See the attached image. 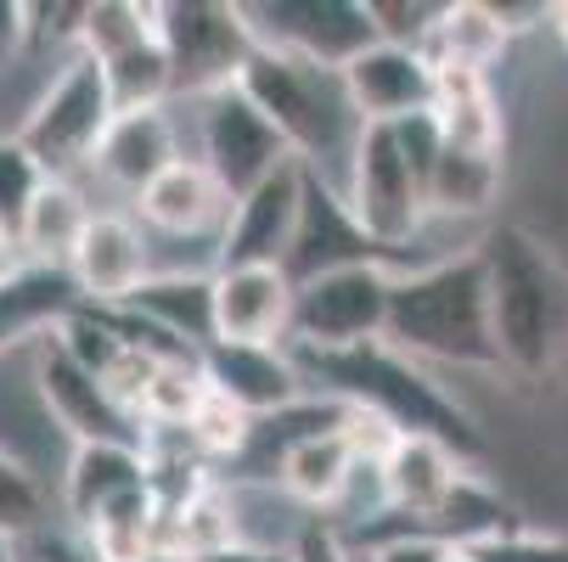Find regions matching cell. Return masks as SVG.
Masks as SVG:
<instances>
[{"mask_svg": "<svg viewBox=\"0 0 568 562\" xmlns=\"http://www.w3.org/2000/svg\"><path fill=\"white\" fill-rule=\"evenodd\" d=\"M254 422H260V417H248L231 394L209 388V394L197 399V411L186 417L181 433H186V445H192L197 456H209V461H242V456H248V445H254Z\"/></svg>", "mask_w": 568, "mask_h": 562, "instance_id": "cell-31", "label": "cell"}, {"mask_svg": "<svg viewBox=\"0 0 568 562\" xmlns=\"http://www.w3.org/2000/svg\"><path fill=\"white\" fill-rule=\"evenodd\" d=\"M298 214H304V164H287L282 175H271L265 186H254L248 197L231 203V225L220 236L214 270L287 265L293 236H298Z\"/></svg>", "mask_w": 568, "mask_h": 562, "instance_id": "cell-14", "label": "cell"}, {"mask_svg": "<svg viewBox=\"0 0 568 562\" xmlns=\"http://www.w3.org/2000/svg\"><path fill=\"white\" fill-rule=\"evenodd\" d=\"M473 562H568V540L562 534H540V529H513L467 551Z\"/></svg>", "mask_w": 568, "mask_h": 562, "instance_id": "cell-34", "label": "cell"}, {"mask_svg": "<svg viewBox=\"0 0 568 562\" xmlns=\"http://www.w3.org/2000/svg\"><path fill=\"white\" fill-rule=\"evenodd\" d=\"M428 113H434L445 146L478 152V157H501L507 113H501V96L490 85V73H462V68L434 73V108Z\"/></svg>", "mask_w": 568, "mask_h": 562, "instance_id": "cell-23", "label": "cell"}, {"mask_svg": "<svg viewBox=\"0 0 568 562\" xmlns=\"http://www.w3.org/2000/svg\"><path fill=\"white\" fill-rule=\"evenodd\" d=\"M209 394V371L203 355H158L146 399H141V428H186V417L197 411V399Z\"/></svg>", "mask_w": 568, "mask_h": 562, "instance_id": "cell-30", "label": "cell"}, {"mask_svg": "<svg viewBox=\"0 0 568 562\" xmlns=\"http://www.w3.org/2000/svg\"><path fill=\"white\" fill-rule=\"evenodd\" d=\"M51 175L40 170V157L18 141V135H0V219L18 231L23 208L34 203V192L45 186Z\"/></svg>", "mask_w": 568, "mask_h": 562, "instance_id": "cell-33", "label": "cell"}, {"mask_svg": "<svg viewBox=\"0 0 568 562\" xmlns=\"http://www.w3.org/2000/svg\"><path fill=\"white\" fill-rule=\"evenodd\" d=\"M45 518V490H40V478L12 456V450H0V534L7 540H23L34 534Z\"/></svg>", "mask_w": 568, "mask_h": 562, "instance_id": "cell-32", "label": "cell"}, {"mask_svg": "<svg viewBox=\"0 0 568 562\" xmlns=\"http://www.w3.org/2000/svg\"><path fill=\"white\" fill-rule=\"evenodd\" d=\"M197 562H293V551H260V545H225V551H209Z\"/></svg>", "mask_w": 568, "mask_h": 562, "instance_id": "cell-39", "label": "cell"}, {"mask_svg": "<svg viewBox=\"0 0 568 562\" xmlns=\"http://www.w3.org/2000/svg\"><path fill=\"white\" fill-rule=\"evenodd\" d=\"M293 562H361V556H355V545L344 540V529H338V523L310 518V523H304V534L293 540Z\"/></svg>", "mask_w": 568, "mask_h": 562, "instance_id": "cell-36", "label": "cell"}, {"mask_svg": "<svg viewBox=\"0 0 568 562\" xmlns=\"http://www.w3.org/2000/svg\"><path fill=\"white\" fill-rule=\"evenodd\" d=\"M34 45V18L23 0H0V73H7L23 51Z\"/></svg>", "mask_w": 568, "mask_h": 562, "instance_id": "cell-38", "label": "cell"}, {"mask_svg": "<svg viewBox=\"0 0 568 562\" xmlns=\"http://www.w3.org/2000/svg\"><path fill=\"white\" fill-rule=\"evenodd\" d=\"M91 562H158V495L141 490L85 523Z\"/></svg>", "mask_w": 568, "mask_h": 562, "instance_id": "cell-29", "label": "cell"}, {"mask_svg": "<svg viewBox=\"0 0 568 562\" xmlns=\"http://www.w3.org/2000/svg\"><path fill=\"white\" fill-rule=\"evenodd\" d=\"M304 366L310 394H333L344 406H361L372 417H383L394 433H423L450 445L462 461L484 456V439L473 428V417L462 411V399H450L417 360L394 355L388 344L372 349H349V355H293Z\"/></svg>", "mask_w": 568, "mask_h": 562, "instance_id": "cell-4", "label": "cell"}, {"mask_svg": "<svg viewBox=\"0 0 568 562\" xmlns=\"http://www.w3.org/2000/svg\"><path fill=\"white\" fill-rule=\"evenodd\" d=\"M293 304H298V282L282 265L214 270V344H225V349H287Z\"/></svg>", "mask_w": 568, "mask_h": 562, "instance_id": "cell-13", "label": "cell"}, {"mask_svg": "<svg viewBox=\"0 0 568 562\" xmlns=\"http://www.w3.org/2000/svg\"><path fill=\"white\" fill-rule=\"evenodd\" d=\"M34 382H40L51 422L73 445H146V428L108 394V382L79 366L51 333L34 344Z\"/></svg>", "mask_w": 568, "mask_h": 562, "instance_id": "cell-10", "label": "cell"}, {"mask_svg": "<svg viewBox=\"0 0 568 562\" xmlns=\"http://www.w3.org/2000/svg\"><path fill=\"white\" fill-rule=\"evenodd\" d=\"M18 265H23V254H18V231H12L7 219H0V276L18 270Z\"/></svg>", "mask_w": 568, "mask_h": 562, "instance_id": "cell-40", "label": "cell"}, {"mask_svg": "<svg viewBox=\"0 0 568 562\" xmlns=\"http://www.w3.org/2000/svg\"><path fill=\"white\" fill-rule=\"evenodd\" d=\"M344 203H349L355 225L383 248V259H394V248L423 236L428 197H423V181L412 170V157L399 152L394 124H366V135L355 146V164H349V181H344Z\"/></svg>", "mask_w": 568, "mask_h": 562, "instance_id": "cell-8", "label": "cell"}, {"mask_svg": "<svg viewBox=\"0 0 568 562\" xmlns=\"http://www.w3.org/2000/svg\"><path fill=\"white\" fill-rule=\"evenodd\" d=\"M405 360H439V366H473V371H507L490 327V276L484 254L462 248L423 270H394L388 298V338Z\"/></svg>", "mask_w": 568, "mask_h": 562, "instance_id": "cell-1", "label": "cell"}, {"mask_svg": "<svg viewBox=\"0 0 568 562\" xmlns=\"http://www.w3.org/2000/svg\"><path fill=\"white\" fill-rule=\"evenodd\" d=\"M388 298H394V270L383 259L372 265H344L298 287L293 304V355H349L372 349L388 338Z\"/></svg>", "mask_w": 568, "mask_h": 562, "instance_id": "cell-6", "label": "cell"}, {"mask_svg": "<svg viewBox=\"0 0 568 562\" xmlns=\"http://www.w3.org/2000/svg\"><path fill=\"white\" fill-rule=\"evenodd\" d=\"M29 18H34V40L40 45H85V18H91V7H29Z\"/></svg>", "mask_w": 568, "mask_h": 562, "instance_id": "cell-37", "label": "cell"}, {"mask_svg": "<svg viewBox=\"0 0 568 562\" xmlns=\"http://www.w3.org/2000/svg\"><path fill=\"white\" fill-rule=\"evenodd\" d=\"M551 34H557V45L568 51V0H562V7H551Z\"/></svg>", "mask_w": 568, "mask_h": 562, "instance_id": "cell-41", "label": "cell"}, {"mask_svg": "<svg viewBox=\"0 0 568 562\" xmlns=\"http://www.w3.org/2000/svg\"><path fill=\"white\" fill-rule=\"evenodd\" d=\"M68 276L79 287L85 309H124L158 270H152V236L141 231L135 214L119 208H97L79 248L68 259Z\"/></svg>", "mask_w": 568, "mask_h": 562, "instance_id": "cell-12", "label": "cell"}, {"mask_svg": "<svg viewBox=\"0 0 568 562\" xmlns=\"http://www.w3.org/2000/svg\"><path fill=\"white\" fill-rule=\"evenodd\" d=\"M152 490V456L146 445H73L62 472V507L85 529L97 512Z\"/></svg>", "mask_w": 568, "mask_h": 562, "instance_id": "cell-21", "label": "cell"}, {"mask_svg": "<svg viewBox=\"0 0 568 562\" xmlns=\"http://www.w3.org/2000/svg\"><path fill=\"white\" fill-rule=\"evenodd\" d=\"M501 197V157H478V152H456L445 146L439 170L428 181V219H450V225H473L496 208Z\"/></svg>", "mask_w": 568, "mask_h": 562, "instance_id": "cell-28", "label": "cell"}, {"mask_svg": "<svg viewBox=\"0 0 568 562\" xmlns=\"http://www.w3.org/2000/svg\"><path fill=\"white\" fill-rule=\"evenodd\" d=\"M79 309V287L68 270H51V265H18L0 276V349H12L23 338H45L51 327Z\"/></svg>", "mask_w": 568, "mask_h": 562, "instance_id": "cell-26", "label": "cell"}, {"mask_svg": "<svg viewBox=\"0 0 568 562\" xmlns=\"http://www.w3.org/2000/svg\"><path fill=\"white\" fill-rule=\"evenodd\" d=\"M236 91L282 130V141L293 146V157L315 181H327L333 192H344L355 146L366 135V119L355 113L338 68H321L310 57L254 45L248 68L236 73Z\"/></svg>", "mask_w": 568, "mask_h": 562, "instance_id": "cell-2", "label": "cell"}, {"mask_svg": "<svg viewBox=\"0 0 568 562\" xmlns=\"http://www.w3.org/2000/svg\"><path fill=\"white\" fill-rule=\"evenodd\" d=\"M119 108H113V91H108V73L97 57L85 51H68L62 57V73L34 96V108L23 113L18 124V141L40 157V170L68 181L79 164H97V146L102 135L113 130Z\"/></svg>", "mask_w": 568, "mask_h": 562, "instance_id": "cell-5", "label": "cell"}, {"mask_svg": "<svg viewBox=\"0 0 568 562\" xmlns=\"http://www.w3.org/2000/svg\"><path fill=\"white\" fill-rule=\"evenodd\" d=\"M372 259H383V248L355 225L344 192H333L327 181H315V175L304 170V214H298V236H293V254H287L282 270L304 287V282L327 276V270L372 265ZM383 265H388V259H383Z\"/></svg>", "mask_w": 568, "mask_h": 562, "instance_id": "cell-17", "label": "cell"}, {"mask_svg": "<svg viewBox=\"0 0 568 562\" xmlns=\"http://www.w3.org/2000/svg\"><path fill=\"white\" fill-rule=\"evenodd\" d=\"M135 219L146 236L158 231V236H175V243H209L220 259V236L231 225V192L214 181L209 164L181 157L135 197Z\"/></svg>", "mask_w": 568, "mask_h": 562, "instance_id": "cell-15", "label": "cell"}, {"mask_svg": "<svg viewBox=\"0 0 568 562\" xmlns=\"http://www.w3.org/2000/svg\"><path fill=\"white\" fill-rule=\"evenodd\" d=\"M0 562H18V540H7V534H0Z\"/></svg>", "mask_w": 568, "mask_h": 562, "instance_id": "cell-42", "label": "cell"}, {"mask_svg": "<svg viewBox=\"0 0 568 562\" xmlns=\"http://www.w3.org/2000/svg\"><path fill=\"white\" fill-rule=\"evenodd\" d=\"M355 467H361V456H355L349 433L333 428V433L298 439V445L282 456V467H276V484H282L287 501L304 507L310 518H333V512L344 507V495H349Z\"/></svg>", "mask_w": 568, "mask_h": 562, "instance_id": "cell-24", "label": "cell"}, {"mask_svg": "<svg viewBox=\"0 0 568 562\" xmlns=\"http://www.w3.org/2000/svg\"><path fill=\"white\" fill-rule=\"evenodd\" d=\"M349 545H355V540H349ZM355 556H361V562H445L450 545H439L434 534H417L412 523H405V529H394V534H377V540L355 545Z\"/></svg>", "mask_w": 568, "mask_h": 562, "instance_id": "cell-35", "label": "cell"}, {"mask_svg": "<svg viewBox=\"0 0 568 562\" xmlns=\"http://www.w3.org/2000/svg\"><path fill=\"white\" fill-rule=\"evenodd\" d=\"M91 214L97 208L85 203V192H79L73 181H57L51 175L34 192V203L23 208V219H18V254H23V265L68 270L79 236H85V225H91Z\"/></svg>", "mask_w": 568, "mask_h": 562, "instance_id": "cell-27", "label": "cell"}, {"mask_svg": "<svg viewBox=\"0 0 568 562\" xmlns=\"http://www.w3.org/2000/svg\"><path fill=\"white\" fill-rule=\"evenodd\" d=\"M158 34H164L170 68H175V102H203L225 85L254 57V29L242 7H220V0H170L158 7Z\"/></svg>", "mask_w": 568, "mask_h": 562, "instance_id": "cell-7", "label": "cell"}, {"mask_svg": "<svg viewBox=\"0 0 568 562\" xmlns=\"http://www.w3.org/2000/svg\"><path fill=\"white\" fill-rule=\"evenodd\" d=\"M445 562H473V556H467V551H450V556H445Z\"/></svg>", "mask_w": 568, "mask_h": 562, "instance_id": "cell-43", "label": "cell"}, {"mask_svg": "<svg viewBox=\"0 0 568 562\" xmlns=\"http://www.w3.org/2000/svg\"><path fill=\"white\" fill-rule=\"evenodd\" d=\"M490 276V327L513 377H546L568 349V270L529 225H496L478 243Z\"/></svg>", "mask_w": 568, "mask_h": 562, "instance_id": "cell-3", "label": "cell"}, {"mask_svg": "<svg viewBox=\"0 0 568 562\" xmlns=\"http://www.w3.org/2000/svg\"><path fill=\"white\" fill-rule=\"evenodd\" d=\"M242 12H248L260 45L310 57L321 68H344L355 51L377 40L372 7H355V0H276V7H242Z\"/></svg>", "mask_w": 568, "mask_h": 562, "instance_id": "cell-11", "label": "cell"}, {"mask_svg": "<svg viewBox=\"0 0 568 562\" xmlns=\"http://www.w3.org/2000/svg\"><path fill=\"white\" fill-rule=\"evenodd\" d=\"M338 73H344V91L366 124H399V119H417L434 108V68L412 45L372 40Z\"/></svg>", "mask_w": 568, "mask_h": 562, "instance_id": "cell-16", "label": "cell"}, {"mask_svg": "<svg viewBox=\"0 0 568 562\" xmlns=\"http://www.w3.org/2000/svg\"><path fill=\"white\" fill-rule=\"evenodd\" d=\"M124 315L146 320L158 338L203 355L214 344V270H158L124 304Z\"/></svg>", "mask_w": 568, "mask_h": 562, "instance_id": "cell-22", "label": "cell"}, {"mask_svg": "<svg viewBox=\"0 0 568 562\" xmlns=\"http://www.w3.org/2000/svg\"><path fill=\"white\" fill-rule=\"evenodd\" d=\"M473 467L439 445V439H423V433H399L383 456V490H388V507L423 534V523L456 495V484Z\"/></svg>", "mask_w": 568, "mask_h": 562, "instance_id": "cell-19", "label": "cell"}, {"mask_svg": "<svg viewBox=\"0 0 568 562\" xmlns=\"http://www.w3.org/2000/svg\"><path fill=\"white\" fill-rule=\"evenodd\" d=\"M513 34L507 23L496 18L490 0H450V7H439L428 40H423V57L434 73L445 68H462V73H496V62L507 57Z\"/></svg>", "mask_w": 568, "mask_h": 562, "instance_id": "cell-25", "label": "cell"}, {"mask_svg": "<svg viewBox=\"0 0 568 562\" xmlns=\"http://www.w3.org/2000/svg\"><path fill=\"white\" fill-rule=\"evenodd\" d=\"M181 157H192V152L181 146V119H175L170 108H146V113H119V119H113V130L102 135L91 170H97L113 192H124V197L135 203L170 164H181Z\"/></svg>", "mask_w": 568, "mask_h": 562, "instance_id": "cell-18", "label": "cell"}, {"mask_svg": "<svg viewBox=\"0 0 568 562\" xmlns=\"http://www.w3.org/2000/svg\"><path fill=\"white\" fill-rule=\"evenodd\" d=\"M203 371H209V388L231 394L248 417H276L310 394L293 349H225V344H214V349H203Z\"/></svg>", "mask_w": 568, "mask_h": 562, "instance_id": "cell-20", "label": "cell"}, {"mask_svg": "<svg viewBox=\"0 0 568 562\" xmlns=\"http://www.w3.org/2000/svg\"><path fill=\"white\" fill-rule=\"evenodd\" d=\"M192 124H197V164L214 170V181L236 197H248L254 186H265L271 175H282L287 164H298L293 146L282 141V130L242 96L236 85L192 102Z\"/></svg>", "mask_w": 568, "mask_h": 562, "instance_id": "cell-9", "label": "cell"}]
</instances>
